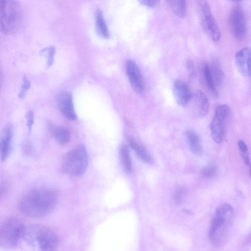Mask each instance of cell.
I'll list each match as a JSON object with an SVG mask.
<instances>
[{
    "label": "cell",
    "instance_id": "10",
    "mask_svg": "<svg viewBox=\"0 0 251 251\" xmlns=\"http://www.w3.org/2000/svg\"><path fill=\"white\" fill-rule=\"evenodd\" d=\"M126 71L130 84L138 94H141L144 90V83L142 74L136 62L128 60L126 64Z\"/></svg>",
    "mask_w": 251,
    "mask_h": 251
},
{
    "label": "cell",
    "instance_id": "33",
    "mask_svg": "<svg viewBox=\"0 0 251 251\" xmlns=\"http://www.w3.org/2000/svg\"><path fill=\"white\" fill-rule=\"evenodd\" d=\"M6 187L3 183H0V196H2L5 192Z\"/></svg>",
    "mask_w": 251,
    "mask_h": 251
},
{
    "label": "cell",
    "instance_id": "1",
    "mask_svg": "<svg viewBox=\"0 0 251 251\" xmlns=\"http://www.w3.org/2000/svg\"><path fill=\"white\" fill-rule=\"evenodd\" d=\"M57 200V194L52 190L42 188L32 189L22 198L19 209L27 217L42 218L53 210Z\"/></svg>",
    "mask_w": 251,
    "mask_h": 251
},
{
    "label": "cell",
    "instance_id": "4",
    "mask_svg": "<svg viewBox=\"0 0 251 251\" xmlns=\"http://www.w3.org/2000/svg\"><path fill=\"white\" fill-rule=\"evenodd\" d=\"M22 21V11L17 0H0V30L3 34L16 32Z\"/></svg>",
    "mask_w": 251,
    "mask_h": 251
},
{
    "label": "cell",
    "instance_id": "20",
    "mask_svg": "<svg viewBox=\"0 0 251 251\" xmlns=\"http://www.w3.org/2000/svg\"><path fill=\"white\" fill-rule=\"evenodd\" d=\"M119 153L124 170L127 174L131 173L132 171V166L128 146L126 144L121 145Z\"/></svg>",
    "mask_w": 251,
    "mask_h": 251
},
{
    "label": "cell",
    "instance_id": "27",
    "mask_svg": "<svg viewBox=\"0 0 251 251\" xmlns=\"http://www.w3.org/2000/svg\"><path fill=\"white\" fill-rule=\"evenodd\" d=\"M55 51V50L53 47L45 48L41 51L42 53L46 54L48 66H51L53 63Z\"/></svg>",
    "mask_w": 251,
    "mask_h": 251
},
{
    "label": "cell",
    "instance_id": "28",
    "mask_svg": "<svg viewBox=\"0 0 251 251\" xmlns=\"http://www.w3.org/2000/svg\"><path fill=\"white\" fill-rule=\"evenodd\" d=\"M186 67L189 78L193 79L195 75V68L193 61L191 60H188L186 61Z\"/></svg>",
    "mask_w": 251,
    "mask_h": 251
},
{
    "label": "cell",
    "instance_id": "8",
    "mask_svg": "<svg viewBox=\"0 0 251 251\" xmlns=\"http://www.w3.org/2000/svg\"><path fill=\"white\" fill-rule=\"evenodd\" d=\"M230 107L227 104L218 105L210 124V131L214 141L220 144L223 140L226 119L230 113Z\"/></svg>",
    "mask_w": 251,
    "mask_h": 251
},
{
    "label": "cell",
    "instance_id": "18",
    "mask_svg": "<svg viewBox=\"0 0 251 251\" xmlns=\"http://www.w3.org/2000/svg\"><path fill=\"white\" fill-rule=\"evenodd\" d=\"M201 72L203 79L207 88L212 95L214 96H217L218 95L217 87L213 81L210 73L209 64L208 63H204L203 64L201 68Z\"/></svg>",
    "mask_w": 251,
    "mask_h": 251
},
{
    "label": "cell",
    "instance_id": "26",
    "mask_svg": "<svg viewBox=\"0 0 251 251\" xmlns=\"http://www.w3.org/2000/svg\"><path fill=\"white\" fill-rule=\"evenodd\" d=\"M22 80V84L19 94V98L21 99H23L25 97L30 87V81L26 76H23Z\"/></svg>",
    "mask_w": 251,
    "mask_h": 251
},
{
    "label": "cell",
    "instance_id": "2",
    "mask_svg": "<svg viewBox=\"0 0 251 251\" xmlns=\"http://www.w3.org/2000/svg\"><path fill=\"white\" fill-rule=\"evenodd\" d=\"M234 217V210L228 203H224L216 209L212 219L209 238L215 248L223 247L227 241Z\"/></svg>",
    "mask_w": 251,
    "mask_h": 251
},
{
    "label": "cell",
    "instance_id": "22",
    "mask_svg": "<svg viewBox=\"0 0 251 251\" xmlns=\"http://www.w3.org/2000/svg\"><path fill=\"white\" fill-rule=\"evenodd\" d=\"M170 9L174 14L179 17H184L186 13V0H166Z\"/></svg>",
    "mask_w": 251,
    "mask_h": 251
},
{
    "label": "cell",
    "instance_id": "9",
    "mask_svg": "<svg viewBox=\"0 0 251 251\" xmlns=\"http://www.w3.org/2000/svg\"><path fill=\"white\" fill-rule=\"evenodd\" d=\"M228 25L232 36L238 41L246 37L247 32L245 14L239 6H235L230 12L228 17Z\"/></svg>",
    "mask_w": 251,
    "mask_h": 251
},
{
    "label": "cell",
    "instance_id": "19",
    "mask_svg": "<svg viewBox=\"0 0 251 251\" xmlns=\"http://www.w3.org/2000/svg\"><path fill=\"white\" fill-rule=\"evenodd\" d=\"M128 141L130 146L141 160L150 164L153 162L152 157L142 146L132 139L128 138Z\"/></svg>",
    "mask_w": 251,
    "mask_h": 251
},
{
    "label": "cell",
    "instance_id": "32",
    "mask_svg": "<svg viewBox=\"0 0 251 251\" xmlns=\"http://www.w3.org/2000/svg\"><path fill=\"white\" fill-rule=\"evenodd\" d=\"M246 165L250 166V159L248 154L242 155Z\"/></svg>",
    "mask_w": 251,
    "mask_h": 251
},
{
    "label": "cell",
    "instance_id": "14",
    "mask_svg": "<svg viewBox=\"0 0 251 251\" xmlns=\"http://www.w3.org/2000/svg\"><path fill=\"white\" fill-rule=\"evenodd\" d=\"M12 135V126L7 124L1 131L0 139V158L2 161H5L10 153Z\"/></svg>",
    "mask_w": 251,
    "mask_h": 251
},
{
    "label": "cell",
    "instance_id": "21",
    "mask_svg": "<svg viewBox=\"0 0 251 251\" xmlns=\"http://www.w3.org/2000/svg\"><path fill=\"white\" fill-rule=\"evenodd\" d=\"M51 132L55 140L60 144L64 145L70 140L71 134L67 129L60 126H53Z\"/></svg>",
    "mask_w": 251,
    "mask_h": 251
},
{
    "label": "cell",
    "instance_id": "11",
    "mask_svg": "<svg viewBox=\"0 0 251 251\" xmlns=\"http://www.w3.org/2000/svg\"><path fill=\"white\" fill-rule=\"evenodd\" d=\"M173 91L176 102L180 106H186L191 100L193 95L188 84L180 79L176 80Z\"/></svg>",
    "mask_w": 251,
    "mask_h": 251
},
{
    "label": "cell",
    "instance_id": "25",
    "mask_svg": "<svg viewBox=\"0 0 251 251\" xmlns=\"http://www.w3.org/2000/svg\"><path fill=\"white\" fill-rule=\"evenodd\" d=\"M186 193V189L182 186L177 187L174 191L173 199L175 202L179 204L183 201Z\"/></svg>",
    "mask_w": 251,
    "mask_h": 251
},
{
    "label": "cell",
    "instance_id": "30",
    "mask_svg": "<svg viewBox=\"0 0 251 251\" xmlns=\"http://www.w3.org/2000/svg\"><path fill=\"white\" fill-rule=\"evenodd\" d=\"M142 5L149 7H154L157 5L159 0H138Z\"/></svg>",
    "mask_w": 251,
    "mask_h": 251
},
{
    "label": "cell",
    "instance_id": "12",
    "mask_svg": "<svg viewBox=\"0 0 251 251\" xmlns=\"http://www.w3.org/2000/svg\"><path fill=\"white\" fill-rule=\"evenodd\" d=\"M235 63L239 72L246 77L250 76L251 50L244 48L235 54Z\"/></svg>",
    "mask_w": 251,
    "mask_h": 251
},
{
    "label": "cell",
    "instance_id": "17",
    "mask_svg": "<svg viewBox=\"0 0 251 251\" xmlns=\"http://www.w3.org/2000/svg\"><path fill=\"white\" fill-rule=\"evenodd\" d=\"M96 30L99 36L107 39L109 37V33L102 11L99 9L95 14Z\"/></svg>",
    "mask_w": 251,
    "mask_h": 251
},
{
    "label": "cell",
    "instance_id": "23",
    "mask_svg": "<svg viewBox=\"0 0 251 251\" xmlns=\"http://www.w3.org/2000/svg\"><path fill=\"white\" fill-rule=\"evenodd\" d=\"M210 73L216 87H219L222 84L224 79V74L219 63L213 61L209 64Z\"/></svg>",
    "mask_w": 251,
    "mask_h": 251
},
{
    "label": "cell",
    "instance_id": "31",
    "mask_svg": "<svg viewBox=\"0 0 251 251\" xmlns=\"http://www.w3.org/2000/svg\"><path fill=\"white\" fill-rule=\"evenodd\" d=\"M238 147L240 150L241 155L248 154V148L245 142L242 140L238 141Z\"/></svg>",
    "mask_w": 251,
    "mask_h": 251
},
{
    "label": "cell",
    "instance_id": "24",
    "mask_svg": "<svg viewBox=\"0 0 251 251\" xmlns=\"http://www.w3.org/2000/svg\"><path fill=\"white\" fill-rule=\"evenodd\" d=\"M218 173L217 167L213 164L208 165L201 169V174L205 178H212L215 176Z\"/></svg>",
    "mask_w": 251,
    "mask_h": 251
},
{
    "label": "cell",
    "instance_id": "5",
    "mask_svg": "<svg viewBox=\"0 0 251 251\" xmlns=\"http://www.w3.org/2000/svg\"><path fill=\"white\" fill-rule=\"evenodd\" d=\"M26 226L19 219L9 217L0 225V247L12 248L24 238Z\"/></svg>",
    "mask_w": 251,
    "mask_h": 251
},
{
    "label": "cell",
    "instance_id": "35",
    "mask_svg": "<svg viewBox=\"0 0 251 251\" xmlns=\"http://www.w3.org/2000/svg\"></svg>",
    "mask_w": 251,
    "mask_h": 251
},
{
    "label": "cell",
    "instance_id": "6",
    "mask_svg": "<svg viewBox=\"0 0 251 251\" xmlns=\"http://www.w3.org/2000/svg\"><path fill=\"white\" fill-rule=\"evenodd\" d=\"M88 166V155L86 149L79 145L68 152L62 161L63 171L71 176H78L86 171Z\"/></svg>",
    "mask_w": 251,
    "mask_h": 251
},
{
    "label": "cell",
    "instance_id": "29",
    "mask_svg": "<svg viewBox=\"0 0 251 251\" xmlns=\"http://www.w3.org/2000/svg\"><path fill=\"white\" fill-rule=\"evenodd\" d=\"M26 126L29 132H30L34 123V113L33 111H29L26 115Z\"/></svg>",
    "mask_w": 251,
    "mask_h": 251
},
{
    "label": "cell",
    "instance_id": "16",
    "mask_svg": "<svg viewBox=\"0 0 251 251\" xmlns=\"http://www.w3.org/2000/svg\"><path fill=\"white\" fill-rule=\"evenodd\" d=\"M185 136L191 152L196 155H200L202 148L199 135L192 130H187L185 132Z\"/></svg>",
    "mask_w": 251,
    "mask_h": 251
},
{
    "label": "cell",
    "instance_id": "3",
    "mask_svg": "<svg viewBox=\"0 0 251 251\" xmlns=\"http://www.w3.org/2000/svg\"><path fill=\"white\" fill-rule=\"evenodd\" d=\"M24 238L31 246L43 251H54L59 244L57 234L50 227L41 225L26 227Z\"/></svg>",
    "mask_w": 251,
    "mask_h": 251
},
{
    "label": "cell",
    "instance_id": "13",
    "mask_svg": "<svg viewBox=\"0 0 251 251\" xmlns=\"http://www.w3.org/2000/svg\"><path fill=\"white\" fill-rule=\"evenodd\" d=\"M58 105L63 116L70 120H74L76 115L73 105L72 97L71 94L64 92L58 98Z\"/></svg>",
    "mask_w": 251,
    "mask_h": 251
},
{
    "label": "cell",
    "instance_id": "15",
    "mask_svg": "<svg viewBox=\"0 0 251 251\" xmlns=\"http://www.w3.org/2000/svg\"><path fill=\"white\" fill-rule=\"evenodd\" d=\"M195 113L200 117L205 116L208 112L209 105L206 95L201 91H197L192 96Z\"/></svg>",
    "mask_w": 251,
    "mask_h": 251
},
{
    "label": "cell",
    "instance_id": "7",
    "mask_svg": "<svg viewBox=\"0 0 251 251\" xmlns=\"http://www.w3.org/2000/svg\"><path fill=\"white\" fill-rule=\"evenodd\" d=\"M198 11L203 30L209 38L215 42L219 41L221 32L213 17L207 0H198Z\"/></svg>",
    "mask_w": 251,
    "mask_h": 251
},
{
    "label": "cell",
    "instance_id": "34",
    "mask_svg": "<svg viewBox=\"0 0 251 251\" xmlns=\"http://www.w3.org/2000/svg\"><path fill=\"white\" fill-rule=\"evenodd\" d=\"M230 0L234 1H242L243 0Z\"/></svg>",
    "mask_w": 251,
    "mask_h": 251
}]
</instances>
